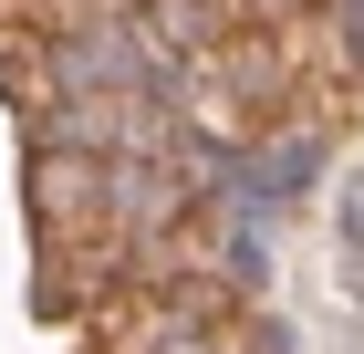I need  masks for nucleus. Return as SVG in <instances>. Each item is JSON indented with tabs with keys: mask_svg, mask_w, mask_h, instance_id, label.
Segmentation results:
<instances>
[{
	"mask_svg": "<svg viewBox=\"0 0 364 354\" xmlns=\"http://www.w3.org/2000/svg\"><path fill=\"white\" fill-rule=\"evenodd\" d=\"M21 198H31V240H53V229H105L114 219V157H94V146H73V136H31Z\"/></svg>",
	"mask_w": 364,
	"mask_h": 354,
	"instance_id": "1",
	"label": "nucleus"
},
{
	"mask_svg": "<svg viewBox=\"0 0 364 354\" xmlns=\"http://www.w3.org/2000/svg\"><path fill=\"white\" fill-rule=\"evenodd\" d=\"M312 11H333V0H229L240 31H291V21H312Z\"/></svg>",
	"mask_w": 364,
	"mask_h": 354,
	"instance_id": "2",
	"label": "nucleus"
}]
</instances>
